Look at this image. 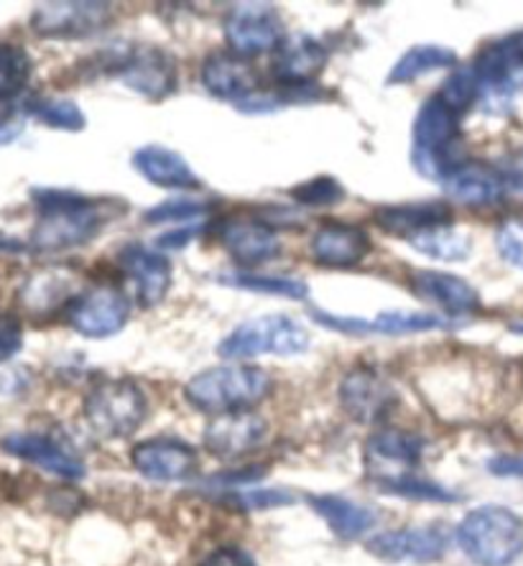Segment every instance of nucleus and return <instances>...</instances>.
<instances>
[{
	"label": "nucleus",
	"mask_w": 523,
	"mask_h": 566,
	"mask_svg": "<svg viewBox=\"0 0 523 566\" xmlns=\"http://www.w3.org/2000/svg\"><path fill=\"white\" fill-rule=\"evenodd\" d=\"M39 220L33 224L29 245L36 253H62L93 240L107 220L100 199L70 189H33Z\"/></svg>",
	"instance_id": "obj_1"
},
{
	"label": "nucleus",
	"mask_w": 523,
	"mask_h": 566,
	"mask_svg": "<svg viewBox=\"0 0 523 566\" xmlns=\"http://www.w3.org/2000/svg\"><path fill=\"white\" fill-rule=\"evenodd\" d=\"M460 118L439 95L421 103L411 128V166L425 179L444 181L468 161L460 151Z\"/></svg>",
	"instance_id": "obj_2"
},
{
	"label": "nucleus",
	"mask_w": 523,
	"mask_h": 566,
	"mask_svg": "<svg viewBox=\"0 0 523 566\" xmlns=\"http://www.w3.org/2000/svg\"><path fill=\"white\" fill-rule=\"evenodd\" d=\"M271 390L273 380L263 368L232 363L197 373L185 386V396L197 411L222 416L251 411L271 396Z\"/></svg>",
	"instance_id": "obj_3"
},
{
	"label": "nucleus",
	"mask_w": 523,
	"mask_h": 566,
	"mask_svg": "<svg viewBox=\"0 0 523 566\" xmlns=\"http://www.w3.org/2000/svg\"><path fill=\"white\" fill-rule=\"evenodd\" d=\"M462 554L478 566H511L523 554V521L509 507L483 505L458 526Z\"/></svg>",
	"instance_id": "obj_4"
},
{
	"label": "nucleus",
	"mask_w": 523,
	"mask_h": 566,
	"mask_svg": "<svg viewBox=\"0 0 523 566\" xmlns=\"http://www.w3.org/2000/svg\"><path fill=\"white\" fill-rule=\"evenodd\" d=\"M310 349V332L286 314H263L240 322L220 339L222 360H251L261 355L294 357Z\"/></svg>",
	"instance_id": "obj_5"
},
{
	"label": "nucleus",
	"mask_w": 523,
	"mask_h": 566,
	"mask_svg": "<svg viewBox=\"0 0 523 566\" xmlns=\"http://www.w3.org/2000/svg\"><path fill=\"white\" fill-rule=\"evenodd\" d=\"M148 401L138 382L126 378L100 380L85 396V419L103 439H126L146 421Z\"/></svg>",
	"instance_id": "obj_6"
},
{
	"label": "nucleus",
	"mask_w": 523,
	"mask_h": 566,
	"mask_svg": "<svg viewBox=\"0 0 523 566\" xmlns=\"http://www.w3.org/2000/svg\"><path fill=\"white\" fill-rule=\"evenodd\" d=\"M312 319L332 332H343L347 337L363 335H425V332L452 327V319L437 312H417V310H388L376 316H337L325 310H312Z\"/></svg>",
	"instance_id": "obj_7"
},
{
	"label": "nucleus",
	"mask_w": 523,
	"mask_h": 566,
	"mask_svg": "<svg viewBox=\"0 0 523 566\" xmlns=\"http://www.w3.org/2000/svg\"><path fill=\"white\" fill-rule=\"evenodd\" d=\"M226 39L232 54L251 60V56L276 52L284 44L286 29L273 6L238 3L226 15Z\"/></svg>",
	"instance_id": "obj_8"
},
{
	"label": "nucleus",
	"mask_w": 523,
	"mask_h": 566,
	"mask_svg": "<svg viewBox=\"0 0 523 566\" xmlns=\"http://www.w3.org/2000/svg\"><path fill=\"white\" fill-rule=\"evenodd\" d=\"M480 97L505 103L523 90V33H509L488 44L470 64Z\"/></svg>",
	"instance_id": "obj_9"
},
{
	"label": "nucleus",
	"mask_w": 523,
	"mask_h": 566,
	"mask_svg": "<svg viewBox=\"0 0 523 566\" xmlns=\"http://www.w3.org/2000/svg\"><path fill=\"white\" fill-rule=\"evenodd\" d=\"M66 324L87 339L118 335L130 319V298L118 286H95L74 296L66 306Z\"/></svg>",
	"instance_id": "obj_10"
},
{
	"label": "nucleus",
	"mask_w": 523,
	"mask_h": 566,
	"mask_svg": "<svg viewBox=\"0 0 523 566\" xmlns=\"http://www.w3.org/2000/svg\"><path fill=\"white\" fill-rule=\"evenodd\" d=\"M115 74L128 90L148 99H164L179 87L177 60L166 49L151 44L123 49L115 60Z\"/></svg>",
	"instance_id": "obj_11"
},
{
	"label": "nucleus",
	"mask_w": 523,
	"mask_h": 566,
	"mask_svg": "<svg viewBox=\"0 0 523 566\" xmlns=\"http://www.w3.org/2000/svg\"><path fill=\"white\" fill-rule=\"evenodd\" d=\"M113 23L107 3H41L31 15V29L44 39H87Z\"/></svg>",
	"instance_id": "obj_12"
},
{
	"label": "nucleus",
	"mask_w": 523,
	"mask_h": 566,
	"mask_svg": "<svg viewBox=\"0 0 523 566\" xmlns=\"http://www.w3.org/2000/svg\"><path fill=\"white\" fill-rule=\"evenodd\" d=\"M425 439L401 429H380L365 441V464L370 478L384 485L406 474H414L425 457Z\"/></svg>",
	"instance_id": "obj_13"
},
{
	"label": "nucleus",
	"mask_w": 523,
	"mask_h": 566,
	"mask_svg": "<svg viewBox=\"0 0 523 566\" xmlns=\"http://www.w3.org/2000/svg\"><path fill=\"white\" fill-rule=\"evenodd\" d=\"M339 401L358 423L380 421L394 409L398 396L394 382L373 365H358L339 382Z\"/></svg>",
	"instance_id": "obj_14"
},
{
	"label": "nucleus",
	"mask_w": 523,
	"mask_h": 566,
	"mask_svg": "<svg viewBox=\"0 0 523 566\" xmlns=\"http://www.w3.org/2000/svg\"><path fill=\"white\" fill-rule=\"evenodd\" d=\"M447 546H450V536H447L442 526L386 531V534L368 541V552L373 556H378L380 562L394 564L439 562L447 554Z\"/></svg>",
	"instance_id": "obj_15"
},
{
	"label": "nucleus",
	"mask_w": 523,
	"mask_h": 566,
	"mask_svg": "<svg viewBox=\"0 0 523 566\" xmlns=\"http://www.w3.org/2000/svg\"><path fill=\"white\" fill-rule=\"evenodd\" d=\"M220 245L238 265L255 269L273 261L281 253L279 232L255 218H230L220 224L218 230Z\"/></svg>",
	"instance_id": "obj_16"
},
{
	"label": "nucleus",
	"mask_w": 523,
	"mask_h": 566,
	"mask_svg": "<svg viewBox=\"0 0 523 566\" xmlns=\"http://www.w3.org/2000/svg\"><path fill=\"white\" fill-rule=\"evenodd\" d=\"M327 66V49L312 33L286 36L271 60V74L281 87H312Z\"/></svg>",
	"instance_id": "obj_17"
},
{
	"label": "nucleus",
	"mask_w": 523,
	"mask_h": 566,
	"mask_svg": "<svg viewBox=\"0 0 523 566\" xmlns=\"http://www.w3.org/2000/svg\"><path fill=\"white\" fill-rule=\"evenodd\" d=\"M121 271L126 273L133 291H136L138 304L144 310L161 304L171 289V263L169 258L151 251L140 243H128L121 255Z\"/></svg>",
	"instance_id": "obj_18"
},
{
	"label": "nucleus",
	"mask_w": 523,
	"mask_h": 566,
	"mask_svg": "<svg viewBox=\"0 0 523 566\" xmlns=\"http://www.w3.org/2000/svg\"><path fill=\"white\" fill-rule=\"evenodd\" d=\"M411 291L421 302L435 304L450 319H464L483 310L480 294L472 283H468L454 273L444 271H414L411 273Z\"/></svg>",
	"instance_id": "obj_19"
},
{
	"label": "nucleus",
	"mask_w": 523,
	"mask_h": 566,
	"mask_svg": "<svg viewBox=\"0 0 523 566\" xmlns=\"http://www.w3.org/2000/svg\"><path fill=\"white\" fill-rule=\"evenodd\" d=\"M130 462L144 478L181 482L197 472V452L179 439H148L130 449Z\"/></svg>",
	"instance_id": "obj_20"
},
{
	"label": "nucleus",
	"mask_w": 523,
	"mask_h": 566,
	"mask_svg": "<svg viewBox=\"0 0 523 566\" xmlns=\"http://www.w3.org/2000/svg\"><path fill=\"white\" fill-rule=\"evenodd\" d=\"M265 434H269V427L259 413H222L205 429V447L220 460H236V457L255 452L263 444Z\"/></svg>",
	"instance_id": "obj_21"
},
{
	"label": "nucleus",
	"mask_w": 523,
	"mask_h": 566,
	"mask_svg": "<svg viewBox=\"0 0 523 566\" xmlns=\"http://www.w3.org/2000/svg\"><path fill=\"white\" fill-rule=\"evenodd\" d=\"M312 255L327 269H353L360 265L373 251L368 230L351 222H325L312 235Z\"/></svg>",
	"instance_id": "obj_22"
},
{
	"label": "nucleus",
	"mask_w": 523,
	"mask_h": 566,
	"mask_svg": "<svg viewBox=\"0 0 523 566\" xmlns=\"http://www.w3.org/2000/svg\"><path fill=\"white\" fill-rule=\"evenodd\" d=\"M199 80L212 97L232 99L238 105L253 97L259 87V72L253 70V64L232 52H212L207 56Z\"/></svg>",
	"instance_id": "obj_23"
},
{
	"label": "nucleus",
	"mask_w": 523,
	"mask_h": 566,
	"mask_svg": "<svg viewBox=\"0 0 523 566\" xmlns=\"http://www.w3.org/2000/svg\"><path fill=\"white\" fill-rule=\"evenodd\" d=\"M77 296V279L62 265H49L31 273L19 291V304L31 316H49L66 306Z\"/></svg>",
	"instance_id": "obj_24"
},
{
	"label": "nucleus",
	"mask_w": 523,
	"mask_h": 566,
	"mask_svg": "<svg viewBox=\"0 0 523 566\" xmlns=\"http://www.w3.org/2000/svg\"><path fill=\"white\" fill-rule=\"evenodd\" d=\"M133 169H136L146 181L161 189H177V191H192L202 189V179L189 166V161L179 151L169 146L148 144L140 146L133 154Z\"/></svg>",
	"instance_id": "obj_25"
},
{
	"label": "nucleus",
	"mask_w": 523,
	"mask_h": 566,
	"mask_svg": "<svg viewBox=\"0 0 523 566\" xmlns=\"http://www.w3.org/2000/svg\"><path fill=\"white\" fill-rule=\"evenodd\" d=\"M373 220L384 232L401 240H411L439 224H452V207L442 199H429V202H404V205H384L373 212Z\"/></svg>",
	"instance_id": "obj_26"
},
{
	"label": "nucleus",
	"mask_w": 523,
	"mask_h": 566,
	"mask_svg": "<svg viewBox=\"0 0 523 566\" xmlns=\"http://www.w3.org/2000/svg\"><path fill=\"white\" fill-rule=\"evenodd\" d=\"M8 454L27 460L36 468L56 474L62 480H82L85 478V464L74 457L60 441L44 434H13L3 441Z\"/></svg>",
	"instance_id": "obj_27"
},
{
	"label": "nucleus",
	"mask_w": 523,
	"mask_h": 566,
	"mask_svg": "<svg viewBox=\"0 0 523 566\" xmlns=\"http://www.w3.org/2000/svg\"><path fill=\"white\" fill-rule=\"evenodd\" d=\"M442 185L447 195L464 207H493L503 202L505 195L503 174L480 161L460 164Z\"/></svg>",
	"instance_id": "obj_28"
},
{
	"label": "nucleus",
	"mask_w": 523,
	"mask_h": 566,
	"mask_svg": "<svg viewBox=\"0 0 523 566\" xmlns=\"http://www.w3.org/2000/svg\"><path fill=\"white\" fill-rule=\"evenodd\" d=\"M306 503L312 505V511L327 523L332 534L343 541H355L368 534L376 526V513L370 507H365L355 501L339 495H310Z\"/></svg>",
	"instance_id": "obj_29"
},
{
	"label": "nucleus",
	"mask_w": 523,
	"mask_h": 566,
	"mask_svg": "<svg viewBox=\"0 0 523 566\" xmlns=\"http://www.w3.org/2000/svg\"><path fill=\"white\" fill-rule=\"evenodd\" d=\"M454 64H458L454 49L439 44H417L398 56V62L388 72L386 85H409V82H417L429 72L450 70Z\"/></svg>",
	"instance_id": "obj_30"
},
{
	"label": "nucleus",
	"mask_w": 523,
	"mask_h": 566,
	"mask_svg": "<svg viewBox=\"0 0 523 566\" xmlns=\"http://www.w3.org/2000/svg\"><path fill=\"white\" fill-rule=\"evenodd\" d=\"M409 245L417 253L431 258V261L442 263L468 261V255L472 253L470 235L454 228V224H439V228L421 232V235L409 240Z\"/></svg>",
	"instance_id": "obj_31"
},
{
	"label": "nucleus",
	"mask_w": 523,
	"mask_h": 566,
	"mask_svg": "<svg viewBox=\"0 0 523 566\" xmlns=\"http://www.w3.org/2000/svg\"><path fill=\"white\" fill-rule=\"evenodd\" d=\"M218 281L222 286H230V289L292 298V302H304V298L310 296V286H306V281L294 279V276H263V273H253V271H226L220 273Z\"/></svg>",
	"instance_id": "obj_32"
},
{
	"label": "nucleus",
	"mask_w": 523,
	"mask_h": 566,
	"mask_svg": "<svg viewBox=\"0 0 523 566\" xmlns=\"http://www.w3.org/2000/svg\"><path fill=\"white\" fill-rule=\"evenodd\" d=\"M31 56L19 44H0V103L19 97L31 80Z\"/></svg>",
	"instance_id": "obj_33"
},
{
	"label": "nucleus",
	"mask_w": 523,
	"mask_h": 566,
	"mask_svg": "<svg viewBox=\"0 0 523 566\" xmlns=\"http://www.w3.org/2000/svg\"><path fill=\"white\" fill-rule=\"evenodd\" d=\"M29 113L36 120L44 123V126L56 128V130L77 133V130L87 126L82 107L77 103H72V99H66V97L36 99V103L29 105Z\"/></svg>",
	"instance_id": "obj_34"
},
{
	"label": "nucleus",
	"mask_w": 523,
	"mask_h": 566,
	"mask_svg": "<svg viewBox=\"0 0 523 566\" xmlns=\"http://www.w3.org/2000/svg\"><path fill=\"white\" fill-rule=\"evenodd\" d=\"M215 202L210 199H192V197H171L166 202L156 205L154 210L146 212L148 224H164V222H181L185 228L195 224L197 220H205L212 212Z\"/></svg>",
	"instance_id": "obj_35"
},
{
	"label": "nucleus",
	"mask_w": 523,
	"mask_h": 566,
	"mask_svg": "<svg viewBox=\"0 0 523 566\" xmlns=\"http://www.w3.org/2000/svg\"><path fill=\"white\" fill-rule=\"evenodd\" d=\"M289 197H292L296 205L314 207V210H317V207H335L339 202H345L347 189L339 185L335 177H330V174H320V177H312L310 181L296 185L289 191Z\"/></svg>",
	"instance_id": "obj_36"
},
{
	"label": "nucleus",
	"mask_w": 523,
	"mask_h": 566,
	"mask_svg": "<svg viewBox=\"0 0 523 566\" xmlns=\"http://www.w3.org/2000/svg\"><path fill=\"white\" fill-rule=\"evenodd\" d=\"M378 488L384 490V493L401 495V497H409V501H421V503H452V501H458V495H454L452 490L442 488L439 482L414 478V474H406V478L384 482V485H378Z\"/></svg>",
	"instance_id": "obj_37"
},
{
	"label": "nucleus",
	"mask_w": 523,
	"mask_h": 566,
	"mask_svg": "<svg viewBox=\"0 0 523 566\" xmlns=\"http://www.w3.org/2000/svg\"><path fill=\"white\" fill-rule=\"evenodd\" d=\"M437 95L442 97L458 115L468 113L470 107L480 99V87H478L472 66H460V70H454Z\"/></svg>",
	"instance_id": "obj_38"
},
{
	"label": "nucleus",
	"mask_w": 523,
	"mask_h": 566,
	"mask_svg": "<svg viewBox=\"0 0 523 566\" xmlns=\"http://www.w3.org/2000/svg\"><path fill=\"white\" fill-rule=\"evenodd\" d=\"M495 248L505 263L523 271V218H509L498 224Z\"/></svg>",
	"instance_id": "obj_39"
},
{
	"label": "nucleus",
	"mask_w": 523,
	"mask_h": 566,
	"mask_svg": "<svg viewBox=\"0 0 523 566\" xmlns=\"http://www.w3.org/2000/svg\"><path fill=\"white\" fill-rule=\"evenodd\" d=\"M23 345V327L19 316L0 312V365L11 360Z\"/></svg>",
	"instance_id": "obj_40"
},
{
	"label": "nucleus",
	"mask_w": 523,
	"mask_h": 566,
	"mask_svg": "<svg viewBox=\"0 0 523 566\" xmlns=\"http://www.w3.org/2000/svg\"><path fill=\"white\" fill-rule=\"evenodd\" d=\"M294 497L284 493V490H263V493H240L232 495L230 503H238L240 507H276V505H289Z\"/></svg>",
	"instance_id": "obj_41"
},
{
	"label": "nucleus",
	"mask_w": 523,
	"mask_h": 566,
	"mask_svg": "<svg viewBox=\"0 0 523 566\" xmlns=\"http://www.w3.org/2000/svg\"><path fill=\"white\" fill-rule=\"evenodd\" d=\"M199 566H255V562L251 559V554L243 552V548L222 546V548H215V552Z\"/></svg>",
	"instance_id": "obj_42"
},
{
	"label": "nucleus",
	"mask_w": 523,
	"mask_h": 566,
	"mask_svg": "<svg viewBox=\"0 0 523 566\" xmlns=\"http://www.w3.org/2000/svg\"><path fill=\"white\" fill-rule=\"evenodd\" d=\"M488 470L498 478H521L523 480V454H503L488 462Z\"/></svg>",
	"instance_id": "obj_43"
},
{
	"label": "nucleus",
	"mask_w": 523,
	"mask_h": 566,
	"mask_svg": "<svg viewBox=\"0 0 523 566\" xmlns=\"http://www.w3.org/2000/svg\"><path fill=\"white\" fill-rule=\"evenodd\" d=\"M21 133V118L15 115V111L6 107V103H0V146L11 144V140Z\"/></svg>",
	"instance_id": "obj_44"
},
{
	"label": "nucleus",
	"mask_w": 523,
	"mask_h": 566,
	"mask_svg": "<svg viewBox=\"0 0 523 566\" xmlns=\"http://www.w3.org/2000/svg\"><path fill=\"white\" fill-rule=\"evenodd\" d=\"M19 243H15V240H11V238H0V251H19Z\"/></svg>",
	"instance_id": "obj_45"
},
{
	"label": "nucleus",
	"mask_w": 523,
	"mask_h": 566,
	"mask_svg": "<svg viewBox=\"0 0 523 566\" xmlns=\"http://www.w3.org/2000/svg\"><path fill=\"white\" fill-rule=\"evenodd\" d=\"M511 332H519V335H523V319L513 322V324H511Z\"/></svg>",
	"instance_id": "obj_46"
}]
</instances>
